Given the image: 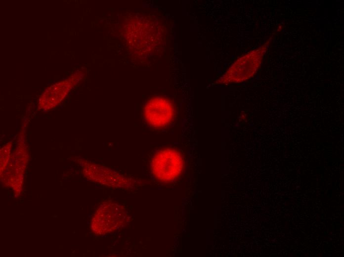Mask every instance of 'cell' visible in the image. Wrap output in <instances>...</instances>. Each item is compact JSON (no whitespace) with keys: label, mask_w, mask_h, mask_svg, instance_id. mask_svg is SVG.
<instances>
[{"label":"cell","mask_w":344,"mask_h":257,"mask_svg":"<svg viewBox=\"0 0 344 257\" xmlns=\"http://www.w3.org/2000/svg\"><path fill=\"white\" fill-rule=\"evenodd\" d=\"M184 167L182 154L170 148L158 150L153 155L150 169L152 175L158 181L171 182L181 174Z\"/></svg>","instance_id":"cell-1"},{"label":"cell","mask_w":344,"mask_h":257,"mask_svg":"<svg viewBox=\"0 0 344 257\" xmlns=\"http://www.w3.org/2000/svg\"><path fill=\"white\" fill-rule=\"evenodd\" d=\"M266 45L252 50L237 59L217 81L216 84L240 83L252 78L260 66Z\"/></svg>","instance_id":"cell-2"},{"label":"cell","mask_w":344,"mask_h":257,"mask_svg":"<svg viewBox=\"0 0 344 257\" xmlns=\"http://www.w3.org/2000/svg\"><path fill=\"white\" fill-rule=\"evenodd\" d=\"M127 213L122 205L106 203L97 210L91 221V228L96 234L103 235L112 232L119 228L126 220Z\"/></svg>","instance_id":"cell-3"},{"label":"cell","mask_w":344,"mask_h":257,"mask_svg":"<svg viewBox=\"0 0 344 257\" xmlns=\"http://www.w3.org/2000/svg\"><path fill=\"white\" fill-rule=\"evenodd\" d=\"M175 113L173 103L168 99L157 96L151 98L143 108V117L145 123L154 128H162L169 125Z\"/></svg>","instance_id":"cell-4"}]
</instances>
